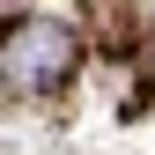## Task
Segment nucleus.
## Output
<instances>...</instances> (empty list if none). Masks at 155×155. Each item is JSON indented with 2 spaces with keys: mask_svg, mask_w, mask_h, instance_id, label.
Returning a JSON list of instances; mask_svg holds the SVG:
<instances>
[{
  "mask_svg": "<svg viewBox=\"0 0 155 155\" xmlns=\"http://www.w3.org/2000/svg\"><path fill=\"white\" fill-rule=\"evenodd\" d=\"M74 59H81V37L74 22H52V15H22V22H0V81L52 96L74 81Z\"/></svg>",
  "mask_w": 155,
  "mask_h": 155,
  "instance_id": "1",
  "label": "nucleus"
}]
</instances>
